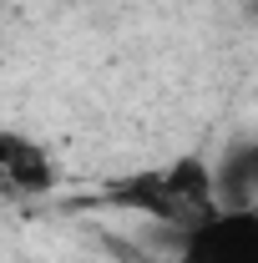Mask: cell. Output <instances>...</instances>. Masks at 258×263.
Here are the masks:
<instances>
[{
	"label": "cell",
	"instance_id": "1",
	"mask_svg": "<svg viewBox=\"0 0 258 263\" xmlns=\"http://www.w3.org/2000/svg\"><path fill=\"white\" fill-rule=\"evenodd\" d=\"M97 202L117 208V213H137L157 228H182L202 218L208 208H218L213 197V162L202 152H182L162 167H142V172H122L97 193Z\"/></svg>",
	"mask_w": 258,
	"mask_h": 263
},
{
	"label": "cell",
	"instance_id": "3",
	"mask_svg": "<svg viewBox=\"0 0 258 263\" xmlns=\"http://www.w3.org/2000/svg\"><path fill=\"white\" fill-rule=\"evenodd\" d=\"M0 182L15 197H51L61 187V167L41 137L0 127Z\"/></svg>",
	"mask_w": 258,
	"mask_h": 263
},
{
	"label": "cell",
	"instance_id": "2",
	"mask_svg": "<svg viewBox=\"0 0 258 263\" xmlns=\"http://www.w3.org/2000/svg\"><path fill=\"white\" fill-rule=\"evenodd\" d=\"M167 263H258V208H208L182 228H162Z\"/></svg>",
	"mask_w": 258,
	"mask_h": 263
},
{
	"label": "cell",
	"instance_id": "4",
	"mask_svg": "<svg viewBox=\"0 0 258 263\" xmlns=\"http://www.w3.org/2000/svg\"><path fill=\"white\" fill-rule=\"evenodd\" d=\"M218 208H258V137H233L213 162Z\"/></svg>",
	"mask_w": 258,
	"mask_h": 263
}]
</instances>
